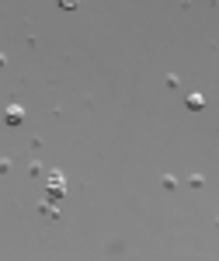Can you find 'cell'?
<instances>
[{"instance_id": "6da1fadb", "label": "cell", "mask_w": 219, "mask_h": 261, "mask_svg": "<svg viewBox=\"0 0 219 261\" xmlns=\"http://www.w3.org/2000/svg\"><path fill=\"white\" fill-rule=\"evenodd\" d=\"M63 195H66V178H63L60 171H56V174H49V181H45V199H63Z\"/></svg>"}, {"instance_id": "7a4b0ae2", "label": "cell", "mask_w": 219, "mask_h": 261, "mask_svg": "<svg viewBox=\"0 0 219 261\" xmlns=\"http://www.w3.org/2000/svg\"><path fill=\"white\" fill-rule=\"evenodd\" d=\"M21 122H24V108L11 105V108H7V125H21Z\"/></svg>"}, {"instance_id": "3957f363", "label": "cell", "mask_w": 219, "mask_h": 261, "mask_svg": "<svg viewBox=\"0 0 219 261\" xmlns=\"http://www.w3.org/2000/svg\"><path fill=\"white\" fill-rule=\"evenodd\" d=\"M184 105H188L191 112H199L202 105H205V98H202V94H188V101H184Z\"/></svg>"}, {"instance_id": "277c9868", "label": "cell", "mask_w": 219, "mask_h": 261, "mask_svg": "<svg viewBox=\"0 0 219 261\" xmlns=\"http://www.w3.org/2000/svg\"><path fill=\"white\" fill-rule=\"evenodd\" d=\"M77 4H80V0H60V7H63V11H73Z\"/></svg>"}]
</instances>
